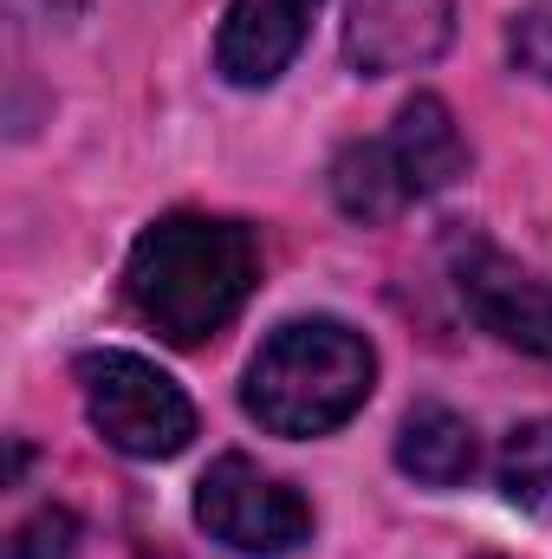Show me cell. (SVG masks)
<instances>
[{
	"label": "cell",
	"mask_w": 552,
	"mask_h": 559,
	"mask_svg": "<svg viewBox=\"0 0 552 559\" xmlns=\"http://www.w3.org/2000/svg\"><path fill=\"white\" fill-rule=\"evenodd\" d=\"M507 59L514 72L552 85V0H520V13L507 20Z\"/></svg>",
	"instance_id": "obj_12"
},
{
	"label": "cell",
	"mask_w": 552,
	"mask_h": 559,
	"mask_svg": "<svg viewBox=\"0 0 552 559\" xmlns=\"http://www.w3.org/2000/svg\"><path fill=\"white\" fill-rule=\"evenodd\" d=\"M397 468L422 488H461L481 468V442L475 423L448 404H416L397 429Z\"/></svg>",
	"instance_id": "obj_9"
},
{
	"label": "cell",
	"mask_w": 552,
	"mask_h": 559,
	"mask_svg": "<svg viewBox=\"0 0 552 559\" xmlns=\"http://www.w3.org/2000/svg\"><path fill=\"white\" fill-rule=\"evenodd\" d=\"M26 7H33V13H46V20H59V26H65V20H79V13H85V7H92V0H26Z\"/></svg>",
	"instance_id": "obj_14"
},
{
	"label": "cell",
	"mask_w": 552,
	"mask_h": 559,
	"mask_svg": "<svg viewBox=\"0 0 552 559\" xmlns=\"http://www.w3.org/2000/svg\"><path fill=\"white\" fill-rule=\"evenodd\" d=\"M494 481H501L507 508H520V514H552V417L520 423V429L501 442Z\"/></svg>",
	"instance_id": "obj_11"
},
{
	"label": "cell",
	"mask_w": 552,
	"mask_h": 559,
	"mask_svg": "<svg viewBox=\"0 0 552 559\" xmlns=\"http://www.w3.org/2000/svg\"><path fill=\"white\" fill-rule=\"evenodd\" d=\"M384 143H391V156H397V169H404V182L416 195H442V189H455L468 176V143L455 131V111L435 92H416L397 111Z\"/></svg>",
	"instance_id": "obj_8"
},
{
	"label": "cell",
	"mask_w": 552,
	"mask_h": 559,
	"mask_svg": "<svg viewBox=\"0 0 552 559\" xmlns=\"http://www.w3.org/2000/svg\"><path fill=\"white\" fill-rule=\"evenodd\" d=\"M319 0H235L215 33V72L241 92L274 85L305 46V20Z\"/></svg>",
	"instance_id": "obj_7"
},
{
	"label": "cell",
	"mask_w": 552,
	"mask_h": 559,
	"mask_svg": "<svg viewBox=\"0 0 552 559\" xmlns=\"http://www.w3.org/2000/svg\"><path fill=\"white\" fill-rule=\"evenodd\" d=\"M455 39L448 0H345V66L358 79H397L442 59Z\"/></svg>",
	"instance_id": "obj_6"
},
{
	"label": "cell",
	"mask_w": 552,
	"mask_h": 559,
	"mask_svg": "<svg viewBox=\"0 0 552 559\" xmlns=\"http://www.w3.org/2000/svg\"><path fill=\"white\" fill-rule=\"evenodd\" d=\"M455 286L494 338L552 365V280L527 274L520 261H507L488 241H468V248H455Z\"/></svg>",
	"instance_id": "obj_5"
},
{
	"label": "cell",
	"mask_w": 552,
	"mask_h": 559,
	"mask_svg": "<svg viewBox=\"0 0 552 559\" xmlns=\"http://www.w3.org/2000/svg\"><path fill=\"white\" fill-rule=\"evenodd\" d=\"M377 384V352L345 319H286L254 352L241 404L267 436H332L338 423L364 411Z\"/></svg>",
	"instance_id": "obj_2"
},
{
	"label": "cell",
	"mask_w": 552,
	"mask_h": 559,
	"mask_svg": "<svg viewBox=\"0 0 552 559\" xmlns=\"http://www.w3.org/2000/svg\"><path fill=\"white\" fill-rule=\"evenodd\" d=\"M488 559H501V554H488Z\"/></svg>",
	"instance_id": "obj_15"
},
{
	"label": "cell",
	"mask_w": 552,
	"mask_h": 559,
	"mask_svg": "<svg viewBox=\"0 0 552 559\" xmlns=\"http://www.w3.org/2000/svg\"><path fill=\"white\" fill-rule=\"evenodd\" d=\"M195 521L208 527V540H221L228 554L248 559H279L299 554L312 540V508L292 481L267 475L248 455H221L208 462L202 488H195Z\"/></svg>",
	"instance_id": "obj_4"
},
{
	"label": "cell",
	"mask_w": 552,
	"mask_h": 559,
	"mask_svg": "<svg viewBox=\"0 0 552 559\" xmlns=\"http://www.w3.org/2000/svg\"><path fill=\"white\" fill-rule=\"evenodd\" d=\"M254 280H261V248L248 222L176 209L137 235L124 261V299L169 345H202L248 306Z\"/></svg>",
	"instance_id": "obj_1"
},
{
	"label": "cell",
	"mask_w": 552,
	"mask_h": 559,
	"mask_svg": "<svg viewBox=\"0 0 552 559\" xmlns=\"http://www.w3.org/2000/svg\"><path fill=\"white\" fill-rule=\"evenodd\" d=\"M79 384H85V417H92V429L118 455H131V462H169V455L189 449L195 404L149 358H137V352H85L79 358Z\"/></svg>",
	"instance_id": "obj_3"
},
{
	"label": "cell",
	"mask_w": 552,
	"mask_h": 559,
	"mask_svg": "<svg viewBox=\"0 0 552 559\" xmlns=\"http://www.w3.org/2000/svg\"><path fill=\"white\" fill-rule=\"evenodd\" d=\"M79 514L72 508H39L13 527V547L7 559H79Z\"/></svg>",
	"instance_id": "obj_13"
},
{
	"label": "cell",
	"mask_w": 552,
	"mask_h": 559,
	"mask_svg": "<svg viewBox=\"0 0 552 559\" xmlns=\"http://www.w3.org/2000/svg\"><path fill=\"white\" fill-rule=\"evenodd\" d=\"M332 202H338L351 222L377 228V222H397V215L410 209L416 189L404 182L391 143H351V150H338V163H332Z\"/></svg>",
	"instance_id": "obj_10"
}]
</instances>
